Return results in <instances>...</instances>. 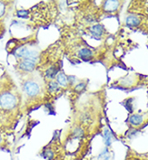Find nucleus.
I'll list each match as a JSON object with an SVG mask.
<instances>
[{
	"label": "nucleus",
	"instance_id": "nucleus-10",
	"mask_svg": "<svg viewBox=\"0 0 148 160\" xmlns=\"http://www.w3.org/2000/svg\"><path fill=\"white\" fill-rule=\"evenodd\" d=\"M103 138H104V143H105V147L106 148L110 147L112 144V141H113V135H112V132L108 128H105L104 130Z\"/></svg>",
	"mask_w": 148,
	"mask_h": 160
},
{
	"label": "nucleus",
	"instance_id": "nucleus-16",
	"mask_svg": "<svg viewBox=\"0 0 148 160\" xmlns=\"http://www.w3.org/2000/svg\"><path fill=\"white\" fill-rule=\"evenodd\" d=\"M48 91H49V92L52 93L58 92L59 91V85H58V83L56 82H55V81L49 82V83H48Z\"/></svg>",
	"mask_w": 148,
	"mask_h": 160
},
{
	"label": "nucleus",
	"instance_id": "nucleus-8",
	"mask_svg": "<svg viewBox=\"0 0 148 160\" xmlns=\"http://www.w3.org/2000/svg\"><path fill=\"white\" fill-rule=\"evenodd\" d=\"M125 24L128 25V26H137L140 24V18L137 16H135V15H130L126 17L125 19Z\"/></svg>",
	"mask_w": 148,
	"mask_h": 160
},
{
	"label": "nucleus",
	"instance_id": "nucleus-2",
	"mask_svg": "<svg viewBox=\"0 0 148 160\" xmlns=\"http://www.w3.org/2000/svg\"><path fill=\"white\" fill-rule=\"evenodd\" d=\"M18 104L17 97L10 92H5L0 95V108L3 110H12Z\"/></svg>",
	"mask_w": 148,
	"mask_h": 160
},
{
	"label": "nucleus",
	"instance_id": "nucleus-3",
	"mask_svg": "<svg viewBox=\"0 0 148 160\" xmlns=\"http://www.w3.org/2000/svg\"><path fill=\"white\" fill-rule=\"evenodd\" d=\"M24 91L27 96L29 97H35L40 93V86L35 82L28 81L24 84Z\"/></svg>",
	"mask_w": 148,
	"mask_h": 160
},
{
	"label": "nucleus",
	"instance_id": "nucleus-14",
	"mask_svg": "<svg viewBox=\"0 0 148 160\" xmlns=\"http://www.w3.org/2000/svg\"><path fill=\"white\" fill-rule=\"evenodd\" d=\"M42 156L45 159L53 160V158H55V152L53 151V149L48 148L44 149V151L42 152Z\"/></svg>",
	"mask_w": 148,
	"mask_h": 160
},
{
	"label": "nucleus",
	"instance_id": "nucleus-11",
	"mask_svg": "<svg viewBox=\"0 0 148 160\" xmlns=\"http://www.w3.org/2000/svg\"><path fill=\"white\" fill-rule=\"evenodd\" d=\"M56 82L58 83L59 86L62 87H66L68 85V79L67 76L66 75L64 72H58L56 75Z\"/></svg>",
	"mask_w": 148,
	"mask_h": 160
},
{
	"label": "nucleus",
	"instance_id": "nucleus-7",
	"mask_svg": "<svg viewBox=\"0 0 148 160\" xmlns=\"http://www.w3.org/2000/svg\"><path fill=\"white\" fill-rule=\"evenodd\" d=\"M94 53L93 52L88 49V48H81L78 51V56L80 59L84 60V61H89L92 59Z\"/></svg>",
	"mask_w": 148,
	"mask_h": 160
},
{
	"label": "nucleus",
	"instance_id": "nucleus-6",
	"mask_svg": "<svg viewBox=\"0 0 148 160\" xmlns=\"http://www.w3.org/2000/svg\"><path fill=\"white\" fill-rule=\"evenodd\" d=\"M105 32L103 25H95L90 28V33L95 38H100Z\"/></svg>",
	"mask_w": 148,
	"mask_h": 160
},
{
	"label": "nucleus",
	"instance_id": "nucleus-18",
	"mask_svg": "<svg viewBox=\"0 0 148 160\" xmlns=\"http://www.w3.org/2000/svg\"><path fill=\"white\" fill-rule=\"evenodd\" d=\"M85 88H86V83H85V82H80V83H78V84H77L75 86V91L77 92H82Z\"/></svg>",
	"mask_w": 148,
	"mask_h": 160
},
{
	"label": "nucleus",
	"instance_id": "nucleus-13",
	"mask_svg": "<svg viewBox=\"0 0 148 160\" xmlns=\"http://www.w3.org/2000/svg\"><path fill=\"white\" fill-rule=\"evenodd\" d=\"M111 154L108 149V148L105 147V148H103V150L100 152V154L98 155V159L99 160H110Z\"/></svg>",
	"mask_w": 148,
	"mask_h": 160
},
{
	"label": "nucleus",
	"instance_id": "nucleus-17",
	"mask_svg": "<svg viewBox=\"0 0 148 160\" xmlns=\"http://www.w3.org/2000/svg\"><path fill=\"white\" fill-rule=\"evenodd\" d=\"M29 14H30V12L26 9H20V10L17 11V17L19 18H27L29 17Z\"/></svg>",
	"mask_w": 148,
	"mask_h": 160
},
{
	"label": "nucleus",
	"instance_id": "nucleus-1",
	"mask_svg": "<svg viewBox=\"0 0 148 160\" xmlns=\"http://www.w3.org/2000/svg\"><path fill=\"white\" fill-rule=\"evenodd\" d=\"M15 54V56L18 58V59H27V60H32L36 62V61L38 59V52L36 51L32 50L30 48H28L27 46H19L16 50L14 51L13 52Z\"/></svg>",
	"mask_w": 148,
	"mask_h": 160
},
{
	"label": "nucleus",
	"instance_id": "nucleus-15",
	"mask_svg": "<svg viewBox=\"0 0 148 160\" xmlns=\"http://www.w3.org/2000/svg\"><path fill=\"white\" fill-rule=\"evenodd\" d=\"M73 138L75 139H80L84 137V130L81 128H76L73 131Z\"/></svg>",
	"mask_w": 148,
	"mask_h": 160
},
{
	"label": "nucleus",
	"instance_id": "nucleus-12",
	"mask_svg": "<svg viewBox=\"0 0 148 160\" xmlns=\"http://www.w3.org/2000/svg\"><path fill=\"white\" fill-rule=\"evenodd\" d=\"M58 68L56 67V66H51V67H49L46 71H45V77L47 78V79H54V78H56V76L58 74Z\"/></svg>",
	"mask_w": 148,
	"mask_h": 160
},
{
	"label": "nucleus",
	"instance_id": "nucleus-19",
	"mask_svg": "<svg viewBox=\"0 0 148 160\" xmlns=\"http://www.w3.org/2000/svg\"><path fill=\"white\" fill-rule=\"evenodd\" d=\"M5 12H6V6H5V4L3 2L0 1V17L4 16Z\"/></svg>",
	"mask_w": 148,
	"mask_h": 160
},
{
	"label": "nucleus",
	"instance_id": "nucleus-5",
	"mask_svg": "<svg viewBox=\"0 0 148 160\" xmlns=\"http://www.w3.org/2000/svg\"><path fill=\"white\" fill-rule=\"evenodd\" d=\"M120 6V2L119 1H113V0H110V1H105L104 3V9L106 12H109V13H112L116 11L117 8H119Z\"/></svg>",
	"mask_w": 148,
	"mask_h": 160
},
{
	"label": "nucleus",
	"instance_id": "nucleus-20",
	"mask_svg": "<svg viewBox=\"0 0 148 160\" xmlns=\"http://www.w3.org/2000/svg\"><path fill=\"white\" fill-rule=\"evenodd\" d=\"M1 142H2V138L0 137V143H1Z\"/></svg>",
	"mask_w": 148,
	"mask_h": 160
},
{
	"label": "nucleus",
	"instance_id": "nucleus-9",
	"mask_svg": "<svg viewBox=\"0 0 148 160\" xmlns=\"http://www.w3.org/2000/svg\"><path fill=\"white\" fill-rule=\"evenodd\" d=\"M143 121H144V118H143V116H141L139 114H134L129 118L130 124L135 127L140 126L143 123Z\"/></svg>",
	"mask_w": 148,
	"mask_h": 160
},
{
	"label": "nucleus",
	"instance_id": "nucleus-4",
	"mask_svg": "<svg viewBox=\"0 0 148 160\" xmlns=\"http://www.w3.org/2000/svg\"><path fill=\"white\" fill-rule=\"evenodd\" d=\"M18 67L24 72H32L35 67V62L32 60H21L18 63Z\"/></svg>",
	"mask_w": 148,
	"mask_h": 160
}]
</instances>
